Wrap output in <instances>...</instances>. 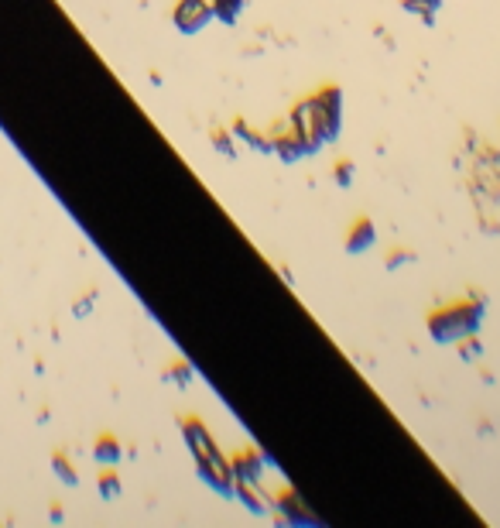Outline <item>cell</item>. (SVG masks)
Masks as SVG:
<instances>
[{
  "instance_id": "6da1fadb",
  "label": "cell",
  "mask_w": 500,
  "mask_h": 528,
  "mask_svg": "<svg viewBox=\"0 0 500 528\" xmlns=\"http://www.w3.org/2000/svg\"><path fill=\"white\" fill-rule=\"evenodd\" d=\"M298 144L305 155H316L329 141L340 138L343 131V93L336 86H326L316 96H305L288 117Z\"/></svg>"
},
{
  "instance_id": "7a4b0ae2",
  "label": "cell",
  "mask_w": 500,
  "mask_h": 528,
  "mask_svg": "<svg viewBox=\"0 0 500 528\" xmlns=\"http://www.w3.org/2000/svg\"><path fill=\"white\" fill-rule=\"evenodd\" d=\"M182 436H185V443H189V453H192V460H196L199 477H203L220 498H233L237 480H233L230 456L213 443V436H209V429L203 426V419H185Z\"/></svg>"
},
{
  "instance_id": "3957f363",
  "label": "cell",
  "mask_w": 500,
  "mask_h": 528,
  "mask_svg": "<svg viewBox=\"0 0 500 528\" xmlns=\"http://www.w3.org/2000/svg\"><path fill=\"white\" fill-rule=\"evenodd\" d=\"M487 302H483V295L477 299L473 295L470 302H456V306H442L435 309L429 316V336L435 343H442V347H456V343L470 340V336H477L480 323H483V309Z\"/></svg>"
},
{
  "instance_id": "277c9868",
  "label": "cell",
  "mask_w": 500,
  "mask_h": 528,
  "mask_svg": "<svg viewBox=\"0 0 500 528\" xmlns=\"http://www.w3.org/2000/svg\"><path fill=\"white\" fill-rule=\"evenodd\" d=\"M213 21V4L209 0H179L172 11V24L182 35H199Z\"/></svg>"
},
{
  "instance_id": "5b68a950",
  "label": "cell",
  "mask_w": 500,
  "mask_h": 528,
  "mask_svg": "<svg viewBox=\"0 0 500 528\" xmlns=\"http://www.w3.org/2000/svg\"><path fill=\"white\" fill-rule=\"evenodd\" d=\"M274 508H278V515H281V522L285 525H322L319 518L312 515V508H305V501L298 498L292 487H285V491L278 494Z\"/></svg>"
},
{
  "instance_id": "8992f818",
  "label": "cell",
  "mask_w": 500,
  "mask_h": 528,
  "mask_svg": "<svg viewBox=\"0 0 500 528\" xmlns=\"http://www.w3.org/2000/svg\"><path fill=\"white\" fill-rule=\"evenodd\" d=\"M271 151L281 158V162H298V158H305V151H302V144H298L295 138V131H292V124H278L274 127V134H271Z\"/></svg>"
},
{
  "instance_id": "52a82bcc",
  "label": "cell",
  "mask_w": 500,
  "mask_h": 528,
  "mask_svg": "<svg viewBox=\"0 0 500 528\" xmlns=\"http://www.w3.org/2000/svg\"><path fill=\"white\" fill-rule=\"evenodd\" d=\"M230 467H233V480H237V484H261L264 460H261V453H257V450L237 453L230 460Z\"/></svg>"
},
{
  "instance_id": "ba28073f",
  "label": "cell",
  "mask_w": 500,
  "mask_h": 528,
  "mask_svg": "<svg viewBox=\"0 0 500 528\" xmlns=\"http://www.w3.org/2000/svg\"><path fill=\"white\" fill-rule=\"evenodd\" d=\"M377 244V230L370 220H357L350 230V237H346V254H364L370 247Z\"/></svg>"
},
{
  "instance_id": "9c48e42d",
  "label": "cell",
  "mask_w": 500,
  "mask_h": 528,
  "mask_svg": "<svg viewBox=\"0 0 500 528\" xmlns=\"http://www.w3.org/2000/svg\"><path fill=\"white\" fill-rule=\"evenodd\" d=\"M233 498L244 501V504H247V511H254V515H268V511H271L268 498H264V494H261V484H237Z\"/></svg>"
},
{
  "instance_id": "30bf717a",
  "label": "cell",
  "mask_w": 500,
  "mask_h": 528,
  "mask_svg": "<svg viewBox=\"0 0 500 528\" xmlns=\"http://www.w3.org/2000/svg\"><path fill=\"white\" fill-rule=\"evenodd\" d=\"M213 4V18L223 21V24H237L240 14H244L247 0H209Z\"/></svg>"
},
{
  "instance_id": "8fae6325",
  "label": "cell",
  "mask_w": 500,
  "mask_h": 528,
  "mask_svg": "<svg viewBox=\"0 0 500 528\" xmlns=\"http://www.w3.org/2000/svg\"><path fill=\"white\" fill-rule=\"evenodd\" d=\"M93 456L103 467H114V463H120V443L114 436H100V443L93 446Z\"/></svg>"
},
{
  "instance_id": "7c38bea8",
  "label": "cell",
  "mask_w": 500,
  "mask_h": 528,
  "mask_svg": "<svg viewBox=\"0 0 500 528\" xmlns=\"http://www.w3.org/2000/svg\"><path fill=\"white\" fill-rule=\"evenodd\" d=\"M401 7H405V14H415V18H422L425 24H432L442 0H401Z\"/></svg>"
},
{
  "instance_id": "4fadbf2b",
  "label": "cell",
  "mask_w": 500,
  "mask_h": 528,
  "mask_svg": "<svg viewBox=\"0 0 500 528\" xmlns=\"http://www.w3.org/2000/svg\"><path fill=\"white\" fill-rule=\"evenodd\" d=\"M100 494H103V498H117V494H120V477L114 474V470H107V474H100Z\"/></svg>"
},
{
  "instance_id": "5bb4252c",
  "label": "cell",
  "mask_w": 500,
  "mask_h": 528,
  "mask_svg": "<svg viewBox=\"0 0 500 528\" xmlns=\"http://www.w3.org/2000/svg\"><path fill=\"white\" fill-rule=\"evenodd\" d=\"M52 467L59 470V480H66V484H76V470H72V463L62 453L52 456Z\"/></svg>"
},
{
  "instance_id": "9a60e30c",
  "label": "cell",
  "mask_w": 500,
  "mask_h": 528,
  "mask_svg": "<svg viewBox=\"0 0 500 528\" xmlns=\"http://www.w3.org/2000/svg\"><path fill=\"white\" fill-rule=\"evenodd\" d=\"M336 182H340L343 189L353 182V162H350V158H343V162H336Z\"/></svg>"
},
{
  "instance_id": "2e32d148",
  "label": "cell",
  "mask_w": 500,
  "mask_h": 528,
  "mask_svg": "<svg viewBox=\"0 0 500 528\" xmlns=\"http://www.w3.org/2000/svg\"><path fill=\"white\" fill-rule=\"evenodd\" d=\"M168 378H175V381H179V384H185V381H189V378H192L189 364H182V360H179V364H175V367H172V371H168Z\"/></svg>"
}]
</instances>
